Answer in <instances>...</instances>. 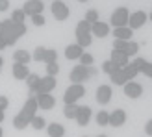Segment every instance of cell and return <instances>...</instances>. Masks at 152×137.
<instances>
[{
	"label": "cell",
	"mask_w": 152,
	"mask_h": 137,
	"mask_svg": "<svg viewBox=\"0 0 152 137\" xmlns=\"http://www.w3.org/2000/svg\"><path fill=\"white\" fill-rule=\"evenodd\" d=\"M4 135V132H2V126H0V137H2Z\"/></svg>",
	"instance_id": "7dc6e473"
},
{
	"label": "cell",
	"mask_w": 152,
	"mask_h": 137,
	"mask_svg": "<svg viewBox=\"0 0 152 137\" xmlns=\"http://www.w3.org/2000/svg\"><path fill=\"white\" fill-rule=\"evenodd\" d=\"M108 76H110L111 83H115V85H124V83H128V82L124 80V74H123V71H121V68H113Z\"/></svg>",
	"instance_id": "603a6c76"
},
{
	"label": "cell",
	"mask_w": 152,
	"mask_h": 137,
	"mask_svg": "<svg viewBox=\"0 0 152 137\" xmlns=\"http://www.w3.org/2000/svg\"><path fill=\"white\" fill-rule=\"evenodd\" d=\"M132 63H134V67H135V68H137V71L141 72V68L145 67V63H147V59H143V58H135V59H134Z\"/></svg>",
	"instance_id": "8d00e7d4"
},
{
	"label": "cell",
	"mask_w": 152,
	"mask_h": 137,
	"mask_svg": "<svg viewBox=\"0 0 152 137\" xmlns=\"http://www.w3.org/2000/svg\"><path fill=\"white\" fill-rule=\"evenodd\" d=\"M83 95H86V87H83V83H72V85L67 87V91H65L63 102L65 104H76Z\"/></svg>",
	"instance_id": "3957f363"
},
{
	"label": "cell",
	"mask_w": 152,
	"mask_h": 137,
	"mask_svg": "<svg viewBox=\"0 0 152 137\" xmlns=\"http://www.w3.org/2000/svg\"><path fill=\"white\" fill-rule=\"evenodd\" d=\"M110 100H111V87L110 85H100L96 89V102L100 106H106V104H110Z\"/></svg>",
	"instance_id": "9a60e30c"
},
{
	"label": "cell",
	"mask_w": 152,
	"mask_h": 137,
	"mask_svg": "<svg viewBox=\"0 0 152 137\" xmlns=\"http://www.w3.org/2000/svg\"><path fill=\"white\" fill-rule=\"evenodd\" d=\"M45 50H47V48H43V47H37V48H35L34 56H32L34 61H43V58H45Z\"/></svg>",
	"instance_id": "836d02e7"
},
{
	"label": "cell",
	"mask_w": 152,
	"mask_h": 137,
	"mask_svg": "<svg viewBox=\"0 0 152 137\" xmlns=\"http://www.w3.org/2000/svg\"><path fill=\"white\" fill-rule=\"evenodd\" d=\"M110 61L113 63V67H115V68H123V67L128 65V56H124L123 52H119V50H111Z\"/></svg>",
	"instance_id": "e0dca14e"
},
{
	"label": "cell",
	"mask_w": 152,
	"mask_h": 137,
	"mask_svg": "<svg viewBox=\"0 0 152 137\" xmlns=\"http://www.w3.org/2000/svg\"><path fill=\"white\" fill-rule=\"evenodd\" d=\"M123 87H124V95L128 98H132V100H135V98H139L143 95V85L137 83V82H128Z\"/></svg>",
	"instance_id": "8fae6325"
},
{
	"label": "cell",
	"mask_w": 152,
	"mask_h": 137,
	"mask_svg": "<svg viewBox=\"0 0 152 137\" xmlns=\"http://www.w3.org/2000/svg\"><path fill=\"white\" fill-rule=\"evenodd\" d=\"M74 120L78 122V126H87L89 120H91V108L89 106H80Z\"/></svg>",
	"instance_id": "4fadbf2b"
},
{
	"label": "cell",
	"mask_w": 152,
	"mask_h": 137,
	"mask_svg": "<svg viewBox=\"0 0 152 137\" xmlns=\"http://www.w3.org/2000/svg\"><path fill=\"white\" fill-rule=\"evenodd\" d=\"M32 22H34V26H45V15L43 13H39V15H34L32 17Z\"/></svg>",
	"instance_id": "d590c367"
},
{
	"label": "cell",
	"mask_w": 152,
	"mask_h": 137,
	"mask_svg": "<svg viewBox=\"0 0 152 137\" xmlns=\"http://www.w3.org/2000/svg\"><path fill=\"white\" fill-rule=\"evenodd\" d=\"M83 20L89 22V24H93V22L100 20V19H98V11H96V9H87V13H86V17H83Z\"/></svg>",
	"instance_id": "4dcf8cb0"
},
{
	"label": "cell",
	"mask_w": 152,
	"mask_h": 137,
	"mask_svg": "<svg viewBox=\"0 0 152 137\" xmlns=\"http://www.w3.org/2000/svg\"><path fill=\"white\" fill-rule=\"evenodd\" d=\"M113 68H115V67H113V63L110 61V59H108V61H104V63H102V72H106V74H110V72L113 71Z\"/></svg>",
	"instance_id": "74e56055"
},
{
	"label": "cell",
	"mask_w": 152,
	"mask_h": 137,
	"mask_svg": "<svg viewBox=\"0 0 152 137\" xmlns=\"http://www.w3.org/2000/svg\"><path fill=\"white\" fill-rule=\"evenodd\" d=\"M87 71H89V78H93V76H96V74H98V71H96V68H95L93 65L87 67Z\"/></svg>",
	"instance_id": "7bdbcfd3"
},
{
	"label": "cell",
	"mask_w": 152,
	"mask_h": 137,
	"mask_svg": "<svg viewBox=\"0 0 152 137\" xmlns=\"http://www.w3.org/2000/svg\"><path fill=\"white\" fill-rule=\"evenodd\" d=\"M58 72H59V65H58V61L47 65V76H56Z\"/></svg>",
	"instance_id": "e575fe53"
},
{
	"label": "cell",
	"mask_w": 152,
	"mask_h": 137,
	"mask_svg": "<svg viewBox=\"0 0 152 137\" xmlns=\"http://www.w3.org/2000/svg\"><path fill=\"white\" fill-rule=\"evenodd\" d=\"M43 9H45V4L41 0H26V2L22 4V11H24V15H28V17L43 13Z\"/></svg>",
	"instance_id": "52a82bcc"
},
{
	"label": "cell",
	"mask_w": 152,
	"mask_h": 137,
	"mask_svg": "<svg viewBox=\"0 0 152 137\" xmlns=\"http://www.w3.org/2000/svg\"><path fill=\"white\" fill-rule=\"evenodd\" d=\"M83 137H87V135H83Z\"/></svg>",
	"instance_id": "816d5d0a"
},
{
	"label": "cell",
	"mask_w": 152,
	"mask_h": 137,
	"mask_svg": "<svg viewBox=\"0 0 152 137\" xmlns=\"http://www.w3.org/2000/svg\"><path fill=\"white\" fill-rule=\"evenodd\" d=\"M37 100H35V95H32L28 98V100L24 102V106H22V109L19 111V115L13 119V126L17 128V130H24V128L32 122V119L35 117L37 113Z\"/></svg>",
	"instance_id": "6da1fadb"
},
{
	"label": "cell",
	"mask_w": 152,
	"mask_h": 137,
	"mask_svg": "<svg viewBox=\"0 0 152 137\" xmlns=\"http://www.w3.org/2000/svg\"><path fill=\"white\" fill-rule=\"evenodd\" d=\"M78 2H87V0H78Z\"/></svg>",
	"instance_id": "681fc988"
},
{
	"label": "cell",
	"mask_w": 152,
	"mask_h": 137,
	"mask_svg": "<svg viewBox=\"0 0 152 137\" xmlns=\"http://www.w3.org/2000/svg\"><path fill=\"white\" fill-rule=\"evenodd\" d=\"M145 22H147V13L145 11H134L130 15V19H128V28L134 32V30H139Z\"/></svg>",
	"instance_id": "30bf717a"
},
{
	"label": "cell",
	"mask_w": 152,
	"mask_h": 137,
	"mask_svg": "<svg viewBox=\"0 0 152 137\" xmlns=\"http://www.w3.org/2000/svg\"><path fill=\"white\" fill-rule=\"evenodd\" d=\"M56 87V78L54 76H45V78H39V83H37V91L35 95H47L52 93Z\"/></svg>",
	"instance_id": "ba28073f"
},
{
	"label": "cell",
	"mask_w": 152,
	"mask_h": 137,
	"mask_svg": "<svg viewBox=\"0 0 152 137\" xmlns=\"http://www.w3.org/2000/svg\"><path fill=\"white\" fill-rule=\"evenodd\" d=\"M2 120H4V111L0 109V122H2Z\"/></svg>",
	"instance_id": "f6af8a7d"
},
{
	"label": "cell",
	"mask_w": 152,
	"mask_h": 137,
	"mask_svg": "<svg viewBox=\"0 0 152 137\" xmlns=\"http://www.w3.org/2000/svg\"><path fill=\"white\" fill-rule=\"evenodd\" d=\"M10 20H11V19H10ZM11 30H13V34L17 35V37H20V35L26 34V24H24V22H13V20H11Z\"/></svg>",
	"instance_id": "83f0119b"
},
{
	"label": "cell",
	"mask_w": 152,
	"mask_h": 137,
	"mask_svg": "<svg viewBox=\"0 0 152 137\" xmlns=\"http://www.w3.org/2000/svg\"><path fill=\"white\" fill-rule=\"evenodd\" d=\"M52 15H54L56 20H65L67 17H69V6H67L65 2H61V0H54L52 2Z\"/></svg>",
	"instance_id": "8992f818"
},
{
	"label": "cell",
	"mask_w": 152,
	"mask_h": 137,
	"mask_svg": "<svg viewBox=\"0 0 152 137\" xmlns=\"http://www.w3.org/2000/svg\"><path fill=\"white\" fill-rule=\"evenodd\" d=\"M30 126H32L34 130H43V128L47 126V120H45L43 117H39V115H35L32 119V122H30Z\"/></svg>",
	"instance_id": "f546056e"
},
{
	"label": "cell",
	"mask_w": 152,
	"mask_h": 137,
	"mask_svg": "<svg viewBox=\"0 0 152 137\" xmlns=\"http://www.w3.org/2000/svg\"><path fill=\"white\" fill-rule=\"evenodd\" d=\"M47 133H48V137H63L65 135V128L59 122H50L47 126Z\"/></svg>",
	"instance_id": "ffe728a7"
},
{
	"label": "cell",
	"mask_w": 152,
	"mask_h": 137,
	"mask_svg": "<svg viewBox=\"0 0 152 137\" xmlns=\"http://www.w3.org/2000/svg\"><path fill=\"white\" fill-rule=\"evenodd\" d=\"M93 61H95V58L91 54H87V52H83V54L80 56V65H83V67H91Z\"/></svg>",
	"instance_id": "1f68e13d"
},
{
	"label": "cell",
	"mask_w": 152,
	"mask_h": 137,
	"mask_svg": "<svg viewBox=\"0 0 152 137\" xmlns=\"http://www.w3.org/2000/svg\"><path fill=\"white\" fill-rule=\"evenodd\" d=\"M148 19H150V20H152V11H150V15H148Z\"/></svg>",
	"instance_id": "c3c4849f"
},
{
	"label": "cell",
	"mask_w": 152,
	"mask_h": 137,
	"mask_svg": "<svg viewBox=\"0 0 152 137\" xmlns=\"http://www.w3.org/2000/svg\"><path fill=\"white\" fill-rule=\"evenodd\" d=\"M141 72L145 74V76H148V78H152V63H148V61H147V63H145V67L141 68Z\"/></svg>",
	"instance_id": "f35d334b"
},
{
	"label": "cell",
	"mask_w": 152,
	"mask_h": 137,
	"mask_svg": "<svg viewBox=\"0 0 152 137\" xmlns=\"http://www.w3.org/2000/svg\"><path fill=\"white\" fill-rule=\"evenodd\" d=\"M24 19H26V15H24L22 9H13V13H11V20L13 22H24Z\"/></svg>",
	"instance_id": "d6a6232c"
},
{
	"label": "cell",
	"mask_w": 152,
	"mask_h": 137,
	"mask_svg": "<svg viewBox=\"0 0 152 137\" xmlns=\"http://www.w3.org/2000/svg\"><path fill=\"white\" fill-rule=\"evenodd\" d=\"M132 35H134V32L128 26H123V28H115L113 30V37L115 39H119V41H132Z\"/></svg>",
	"instance_id": "ac0fdd59"
},
{
	"label": "cell",
	"mask_w": 152,
	"mask_h": 137,
	"mask_svg": "<svg viewBox=\"0 0 152 137\" xmlns=\"http://www.w3.org/2000/svg\"><path fill=\"white\" fill-rule=\"evenodd\" d=\"M35 100H37V108H41V109H52L56 106V98L52 96L50 93H47V95H35Z\"/></svg>",
	"instance_id": "7c38bea8"
},
{
	"label": "cell",
	"mask_w": 152,
	"mask_h": 137,
	"mask_svg": "<svg viewBox=\"0 0 152 137\" xmlns=\"http://www.w3.org/2000/svg\"><path fill=\"white\" fill-rule=\"evenodd\" d=\"M145 133L152 137V119H150V120H147V124H145Z\"/></svg>",
	"instance_id": "60d3db41"
},
{
	"label": "cell",
	"mask_w": 152,
	"mask_h": 137,
	"mask_svg": "<svg viewBox=\"0 0 152 137\" xmlns=\"http://www.w3.org/2000/svg\"><path fill=\"white\" fill-rule=\"evenodd\" d=\"M7 6H10V0H0V13L7 9Z\"/></svg>",
	"instance_id": "b9f144b4"
},
{
	"label": "cell",
	"mask_w": 152,
	"mask_h": 137,
	"mask_svg": "<svg viewBox=\"0 0 152 137\" xmlns=\"http://www.w3.org/2000/svg\"><path fill=\"white\" fill-rule=\"evenodd\" d=\"M83 54V48L80 47V44H69V47L65 48V58L67 59H80V56Z\"/></svg>",
	"instance_id": "d6986e66"
},
{
	"label": "cell",
	"mask_w": 152,
	"mask_h": 137,
	"mask_svg": "<svg viewBox=\"0 0 152 137\" xmlns=\"http://www.w3.org/2000/svg\"><path fill=\"white\" fill-rule=\"evenodd\" d=\"M26 83H28L30 93H34V95H35V91H37V83H39V76H37V74H28Z\"/></svg>",
	"instance_id": "484cf974"
},
{
	"label": "cell",
	"mask_w": 152,
	"mask_h": 137,
	"mask_svg": "<svg viewBox=\"0 0 152 137\" xmlns=\"http://www.w3.org/2000/svg\"><path fill=\"white\" fill-rule=\"evenodd\" d=\"M78 108H80L78 104H65V108H63V115H65L67 119H76Z\"/></svg>",
	"instance_id": "d4e9b609"
},
{
	"label": "cell",
	"mask_w": 152,
	"mask_h": 137,
	"mask_svg": "<svg viewBox=\"0 0 152 137\" xmlns=\"http://www.w3.org/2000/svg\"><path fill=\"white\" fill-rule=\"evenodd\" d=\"M113 50H119L123 52L124 56H137L139 52V44L134 43V41H119V39H113Z\"/></svg>",
	"instance_id": "277c9868"
},
{
	"label": "cell",
	"mask_w": 152,
	"mask_h": 137,
	"mask_svg": "<svg viewBox=\"0 0 152 137\" xmlns=\"http://www.w3.org/2000/svg\"><path fill=\"white\" fill-rule=\"evenodd\" d=\"M98 137H108V135H98Z\"/></svg>",
	"instance_id": "f907efd6"
},
{
	"label": "cell",
	"mask_w": 152,
	"mask_h": 137,
	"mask_svg": "<svg viewBox=\"0 0 152 137\" xmlns=\"http://www.w3.org/2000/svg\"><path fill=\"white\" fill-rule=\"evenodd\" d=\"M7 106H10V100H7V96H0V109H7Z\"/></svg>",
	"instance_id": "ab89813d"
},
{
	"label": "cell",
	"mask_w": 152,
	"mask_h": 137,
	"mask_svg": "<svg viewBox=\"0 0 152 137\" xmlns=\"http://www.w3.org/2000/svg\"><path fill=\"white\" fill-rule=\"evenodd\" d=\"M93 43V34H91V24L86 20H80L76 26V44H80L82 48H87Z\"/></svg>",
	"instance_id": "7a4b0ae2"
},
{
	"label": "cell",
	"mask_w": 152,
	"mask_h": 137,
	"mask_svg": "<svg viewBox=\"0 0 152 137\" xmlns=\"http://www.w3.org/2000/svg\"><path fill=\"white\" fill-rule=\"evenodd\" d=\"M2 48H6V41H4V37L0 35V50H2Z\"/></svg>",
	"instance_id": "ee69618b"
},
{
	"label": "cell",
	"mask_w": 152,
	"mask_h": 137,
	"mask_svg": "<svg viewBox=\"0 0 152 137\" xmlns=\"http://www.w3.org/2000/svg\"><path fill=\"white\" fill-rule=\"evenodd\" d=\"M13 61H15V63H20V65H28L30 61H32V56H30L26 50H15Z\"/></svg>",
	"instance_id": "7402d4cb"
},
{
	"label": "cell",
	"mask_w": 152,
	"mask_h": 137,
	"mask_svg": "<svg viewBox=\"0 0 152 137\" xmlns=\"http://www.w3.org/2000/svg\"><path fill=\"white\" fill-rule=\"evenodd\" d=\"M2 65H4V59H2V56H0V71H2Z\"/></svg>",
	"instance_id": "bcb514c9"
},
{
	"label": "cell",
	"mask_w": 152,
	"mask_h": 137,
	"mask_svg": "<svg viewBox=\"0 0 152 137\" xmlns=\"http://www.w3.org/2000/svg\"><path fill=\"white\" fill-rule=\"evenodd\" d=\"M126 111L124 109H115L113 113H110V122H108V126H115V128H119V126H123L124 122H126Z\"/></svg>",
	"instance_id": "5bb4252c"
},
{
	"label": "cell",
	"mask_w": 152,
	"mask_h": 137,
	"mask_svg": "<svg viewBox=\"0 0 152 137\" xmlns=\"http://www.w3.org/2000/svg\"><path fill=\"white\" fill-rule=\"evenodd\" d=\"M128 19H130V11L126 7H117L115 11L111 13V24L115 28H123V26H128Z\"/></svg>",
	"instance_id": "5b68a950"
},
{
	"label": "cell",
	"mask_w": 152,
	"mask_h": 137,
	"mask_svg": "<svg viewBox=\"0 0 152 137\" xmlns=\"http://www.w3.org/2000/svg\"><path fill=\"white\" fill-rule=\"evenodd\" d=\"M121 71H123V74H124V80H126V82H134V80H135V76L139 74V71L134 67V63H128L126 67H123V68H121Z\"/></svg>",
	"instance_id": "cb8c5ba5"
},
{
	"label": "cell",
	"mask_w": 152,
	"mask_h": 137,
	"mask_svg": "<svg viewBox=\"0 0 152 137\" xmlns=\"http://www.w3.org/2000/svg\"><path fill=\"white\" fill-rule=\"evenodd\" d=\"M91 34L96 35V37L110 35V24H108V22H102V20H96V22L91 24Z\"/></svg>",
	"instance_id": "2e32d148"
},
{
	"label": "cell",
	"mask_w": 152,
	"mask_h": 137,
	"mask_svg": "<svg viewBox=\"0 0 152 137\" xmlns=\"http://www.w3.org/2000/svg\"><path fill=\"white\" fill-rule=\"evenodd\" d=\"M69 78H71L72 83H83V82H87V80H89V71H87V67L76 65L72 71H71Z\"/></svg>",
	"instance_id": "9c48e42d"
},
{
	"label": "cell",
	"mask_w": 152,
	"mask_h": 137,
	"mask_svg": "<svg viewBox=\"0 0 152 137\" xmlns=\"http://www.w3.org/2000/svg\"><path fill=\"white\" fill-rule=\"evenodd\" d=\"M108 122H110V113L106 109H100L96 113V124L98 126H108Z\"/></svg>",
	"instance_id": "4316f807"
},
{
	"label": "cell",
	"mask_w": 152,
	"mask_h": 137,
	"mask_svg": "<svg viewBox=\"0 0 152 137\" xmlns=\"http://www.w3.org/2000/svg\"><path fill=\"white\" fill-rule=\"evenodd\" d=\"M11 71H13V76L17 80H26L28 78V65H20V63H15L13 67H11Z\"/></svg>",
	"instance_id": "44dd1931"
},
{
	"label": "cell",
	"mask_w": 152,
	"mask_h": 137,
	"mask_svg": "<svg viewBox=\"0 0 152 137\" xmlns=\"http://www.w3.org/2000/svg\"><path fill=\"white\" fill-rule=\"evenodd\" d=\"M56 59H58V52L54 50V48H47L45 50V58H43V61L45 63H56Z\"/></svg>",
	"instance_id": "f1b7e54d"
}]
</instances>
